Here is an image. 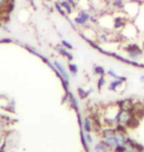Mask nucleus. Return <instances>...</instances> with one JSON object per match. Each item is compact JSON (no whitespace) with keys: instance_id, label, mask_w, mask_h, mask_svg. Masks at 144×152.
Instances as JSON below:
<instances>
[{"instance_id":"nucleus-11","label":"nucleus","mask_w":144,"mask_h":152,"mask_svg":"<svg viewBox=\"0 0 144 152\" xmlns=\"http://www.w3.org/2000/svg\"><path fill=\"white\" fill-rule=\"evenodd\" d=\"M116 105L118 106L121 110H125V111H130L132 110L134 103L131 99H124V100H121V101L116 102Z\"/></svg>"},{"instance_id":"nucleus-3","label":"nucleus","mask_w":144,"mask_h":152,"mask_svg":"<svg viewBox=\"0 0 144 152\" xmlns=\"http://www.w3.org/2000/svg\"><path fill=\"white\" fill-rule=\"evenodd\" d=\"M140 6L141 5H139V4H137V3H134L132 1H130V0H128V1H126V3H125L124 10H122L121 12L130 21H134V19L137 17V15H138L139 12H140Z\"/></svg>"},{"instance_id":"nucleus-23","label":"nucleus","mask_w":144,"mask_h":152,"mask_svg":"<svg viewBox=\"0 0 144 152\" xmlns=\"http://www.w3.org/2000/svg\"><path fill=\"white\" fill-rule=\"evenodd\" d=\"M105 84H106V78H105V76H100V78L98 79V82H97L98 89L101 90L104 86H105Z\"/></svg>"},{"instance_id":"nucleus-28","label":"nucleus","mask_w":144,"mask_h":152,"mask_svg":"<svg viewBox=\"0 0 144 152\" xmlns=\"http://www.w3.org/2000/svg\"><path fill=\"white\" fill-rule=\"evenodd\" d=\"M141 48H142V50L144 51V39H143V42H142V44H141Z\"/></svg>"},{"instance_id":"nucleus-27","label":"nucleus","mask_w":144,"mask_h":152,"mask_svg":"<svg viewBox=\"0 0 144 152\" xmlns=\"http://www.w3.org/2000/svg\"><path fill=\"white\" fill-rule=\"evenodd\" d=\"M139 81L141 82V83H144V75H141L139 77Z\"/></svg>"},{"instance_id":"nucleus-2","label":"nucleus","mask_w":144,"mask_h":152,"mask_svg":"<svg viewBox=\"0 0 144 152\" xmlns=\"http://www.w3.org/2000/svg\"><path fill=\"white\" fill-rule=\"evenodd\" d=\"M139 30L133 23V21H128L124 29L119 32V36L124 39H134L138 37Z\"/></svg>"},{"instance_id":"nucleus-26","label":"nucleus","mask_w":144,"mask_h":152,"mask_svg":"<svg viewBox=\"0 0 144 152\" xmlns=\"http://www.w3.org/2000/svg\"><path fill=\"white\" fill-rule=\"evenodd\" d=\"M67 1H68L69 3H70V4H71L72 5V7L73 8H76V7H77V5H78V0H67Z\"/></svg>"},{"instance_id":"nucleus-5","label":"nucleus","mask_w":144,"mask_h":152,"mask_svg":"<svg viewBox=\"0 0 144 152\" xmlns=\"http://www.w3.org/2000/svg\"><path fill=\"white\" fill-rule=\"evenodd\" d=\"M91 15L92 13H90L89 11L85 10V9H81L80 11H78L77 15L74 18V23L76 24V26H86L87 24L90 22L91 19Z\"/></svg>"},{"instance_id":"nucleus-30","label":"nucleus","mask_w":144,"mask_h":152,"mask_svg":"<svg viewBox=\"0 0 144 152\" xmlns=\"http://www.w3.org/2000/svg\"><path fill=\"white\" fill-rule=\"evenodd\" d=\"M0 152H3V150H2V149H1V150H0Z\"/></svg>"},{"instance_id":"nucleus-29","label":"nucleus","mask_w":144,"mask_h":152,"mask_svg":"<svg viewBox=\"0 0 144 152\" xmlns=\"http://www.w3.org/2000/svg\"><path fill=\"white\" fill-rule=\"evenodd\" d=\"M27 2H29V3H31V4H33L34 5V2H33V0H26Z\"/></svg>"},{"instance_id":"nucleus-25","label":"nucleus","mask_w":144,"mask_h":152,"mask_svg":"<svg viewBox=\"0 0 144 152\" xmlns=\"http://www.w3.org/2000/svg\"><path fill=\"white\" fill-rule=\"evenodd\" d=\"M60 44L62 45L65 48H67V50H73V45H72V44H71L70 42L66 41V39H61V42H60Z\"/></svg>"},{"instance_id":"nucleus-9","label":"nucleus","mask_w":144,"mask_h":152,"mask_svg":"<svg viewBox=\"0 0 144 152\" xmlns=\"http://www.w3.org/2000/svg\"><path fill=\"white\" fill-rule=\"evenodd\" d=\"M126 1L125 0H107V5L115 11H122Z\"/></svg>"},{"instance_id":"nucleus-24","label":"nucleus","mask_w":144,"mask_h":152,"mask_svg":"<svg viewBox=\"0 0 144 152\" xmlns=\"http://www.w3.org/2000/svg\"><path fill=\"white\" fill-rule=\"evenodd\" d=\"M77 91H78V95H79V98H80V99L83 100L85 98H87V96L89 94L87 91H85L84 89H82V88H78Z\"/></svg>"},{"instance_id":"nucleus-10","label":"nucleus","mask_w":144,"mask_h":152,"mask_svg":"<svg viewBox=\"0 0 144 152\" xmlns=\"http://www.w3.org/2000/svg\"><path fill=\"white\" fill-rule=\"evenodd\" d=\"M56 50L60 54V56H62L63 57H65V58L67 60H69V61H72L73 58H74V56H73V54L69 51V50L65 48L61 44L56 45Z\"/></svg>"},{"instance_id":"nucleus-12","label":"nucleus","mask_w":144,"mask_h":152,"mask_svg":"<svg viewBox=\"0 0 144 152\" xmlns=\"http://www.w3.org/2000/svg\"><path fill=\"white\" fill-rule=\"evenodd\" d=\"M124 83H125L124 81H121V80H119V79H114V80H112L111 82H110L109 90L116 92V91L118 90V88L121 87L122 85H124Z\"/></svg>"},{"instance_id":"nucleus-22","label":"nucleus","mask_w":144,"mask_h":152,"mask_svg":"<svg viewBox=\"0 0 144 152\" xmlns=\"http://www.w3.org/2000/svg\"><path fill=\"white\" fill-rule=\"evenodd\" d=\"M69 101H70V105H71L72 108H74L75 110H77V101H76L74 95L72 93H69Z\"/></svg>"},{"instance_id":"nucleus-8","label":"nucleus","mask_w":144,"mask_h":152,"mask_svg":"<svg viewBox=\"0 0 144 152\" xmlns=\"http://www.w3.org/2000/svg\"><path fill=\"white\" fill-rule=\"evenodd\" d=\"M53 65H54V67H56V70L59 72L61 77H62V80H61V82L65 81V82H67V83H69V74H68V72H67V70H66L65 66L63 65V63H61L60 61H58V60H54Z\"/></svg>"},{"instance_id":"nucleus-20","label":"nucleus","mask_w":144,"mask_h":152,"mask_svg":"<svg viewBox=\"0 0 144 152\" xmlns=\"http://www.w3.org/2000/svg\"><path fill=\"white\" fill-rule=\"evenodd\" d=\"M54 8H56V10L61 15V16H66L65 10H64V9L62 8V6L60 5V3L58 2V1H56V3H54Z\"/></svg>"},{"instance_id":"nucleus-14","label":"nucleus","mask_w":144,"mask_h":152,"mask_svg":"<svg viewBox=\"0 0 144 152\" xmlns=\"http://www.w3.org/2000/svg\"><path fill=\"white\" fill-rule=\"evenodd\" d=\"M98 39H99L101 42H104V44H105V42H110V41H111V38H110L109 32L103 31V30H102V32L98 35Z\"/></svg>"},{"instance_id":"nucleus-1","label":"nucleus","mask_w":144,"mask_h":152,"mask_svg":"<svg viewBox=\"0 0 144 152\" xmlns=\"http://www.w3.org/2000/svg\"><path fill=\"white\" fill-rule=\"evenodd\" d=\"M125 51L127 53L128 58L132 61H141L142 57H143V53L141 47L138 44H135V42H130V44L126 45L125 47Z\"/></svg>"},{"instance_id":"nucleus-15","label":"nucleus","mask_w":144,"mask_h":152,"mask_svg":"<svg viewBox=\"0 0 144 152\" xmlns=\"http://www.w3.org/2000/svg\"><path fill=\"white\" fill-rule=\"evenodd\" d=\"M22 17H24V19H23V22H22V23L28 22L29 19H30V17H31L30 12L27 11L26 9H21L20 12H19V15H18V19H21Z\"/></svg>"},{"instance_id":"nucleus-18","label":"nucleus","mask_w":144,"mask_h":152,"mask_svg":"<svg viewBox=\"0 0 144 152\" xmlns=\"http://www.w3.org/2000/svg\"><path fill=\"white\" fill-rule=\"evenodd\" d=\"M83 126L84 129L86 132H92V121L89 118H84V123H83Z\"/></svg>"},{"instance_id":"nucleus-4","label":"nucleus","mask_w":144,"mask_h":152,"mask_svg":"<svg viewBox=\"0 0 144 152\" xmlns=\"http://www.w3.org/2000/svg\"><path fill=\"white\" fill-rule=\"evenodd\" d=\"M98 24L103 31H112L114 30V16L111 13H105L99 16Z\"/></svg>"},{"instance_id":"nucleus-19","label":"nucleus","mask_w":144,"mask_h":152,"mask_svg":"<svg viewBox=\"0 0 144 152\" xmlns=\"http://www.w3.org/2000/svg\"><path fill=\"white\" fill-rule=\"evenodd\" d=\"M68 70L72 75L75 76L76 74L78 73V66H77V64H75V63H73V62H69L68 63Z\"/></svg>"},{"instance_id":"nucleus-13","label":"nucleus","mask_w":144,"mask_h":152,"mask_svg":"<svg viewBox=\"0 0 144 152\" xmlns=\"http://www.w3.org/2000/svg\"><path fill=\"white\" fill-rule=\"evenodd\" d=\"M58 2L60 3V5L62 6V8L65 10L66 14H72L73 10H74V8L72 7V5L70 4V3L67 1V0H58Z\"/></svg>"},{"instance_id":"nucleus-21","label":"nucleus","mask_w":144,"mask_h":152,"mask_svg":"<svg viewBox=\"0 0 144 152\" xmlns=\"http://www.w3.org/2000/svg\"><path fill=\"white\" fill-rule=\"evenodd\" d=\"M95 148H96V150L98 152H109L108 146H107V145L104 143V142H102V143H98Z\"/></svg>"},{"instance_id":"nucleus-6","label":"nucleus","mask_w":144,"mask_h":152,"mask_svg":"<svg viewBox=\"0 0 144 152\" xmlns=\"http://www.w3.org/2000/svg\"><path fill=\"white\" fill-rule=\"evenodd\" d=\"M128 21H130L124 14L122 15H115L114 16V30L115 31L121 32L124 27L126 25Z\"/></svg>"},{"instance_id":"nucleus-7","label":"nucleus","mask_w":144,"mask_h":152,"mask_svg":"<svg viewBox=\"0 0 144 152\" xmlns=\"http://www.w3.org/2000/svg\"><path fill=\"white\" fill-rule=\"evenodd\" d=\"M131 115H132V113L130 111L119 110L118 115H116V124H124V126H126Z\"/></svg>"},{"instance_id":"nucleus-17","label":"nucleus","mask_w":144,"mask_h":152,"mask_svg":"<svg viewBox=\"0 0 144 152\" xmlns=\"http://www.w3.org/2000/svg\"><path fill=\"white\" fill-rule=\"evenodd\" d=\"M14 0H0V13H6L9 4Z\"/></svg>"},{"instance_id":"nucleus-16","label":"nucleus","mask_w":144,"mask_h":152,"mask_svg":"<svg viewBox=\"0 0 144 152\" xmlns=\"http://www.w3.org/2000/svg\"><path fill=\"white\" fill-rule=\"evenodd\" d=\"M93 73L95 75H99V76H105L107 73L105 68L101 65H94L93 66Z\"/></svg>"}]
</instances>
